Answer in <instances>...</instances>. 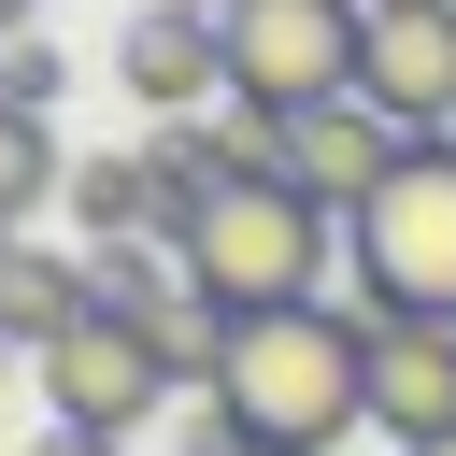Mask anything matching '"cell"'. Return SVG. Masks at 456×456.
<instances>
[{"label": "cell", "mask_w": 456, "mask_h": 456, "mask_svg": "<svg viewBox=\"0 0 456 456\" xmlns=\"http://www.w3.org/2000/svg\"><path fill=\"white\" fill-rule=\"evenodd\" d=\"M214 413L271 456H328L342 428H370V299H314V314H256L214 370Z\"/></svg>", "instance_id": "1"}, {"label": "cell", "mask_w": 456, "mask_h": 456, "mask_svg": "<svg viewBox=\"0 0 456 456\" xmlns=\"http://www.w3.org/2000/svg\"><path fill=\"white\" fill-rule=\"evenodd\" d=\"M328 256H342V214H314L299 185H228L200 214V242H185V285L256 328V314H314L328 299Z\"/></svg>", "instance_id": "2"}, {"label": "cell", "mask_w": 456, "mask_h": 456, "mask_svg": "<svg viewBox=\"0 0 456 456\" xmlns=\"http://www.w3.org/2000/svg\"><path fill=\"white\" fill-rule=\"evenodd\" d=\"M356 43H370V0H228L214 14V57H228V100L242 114H328L356 100Z\"/></svg>", "instance_id": "3"}, {"label": "cell", "mask_w": 456, "mask_h": 456, "mask_svg": "<svg viewBox=\"0 0 456 456\" xmlns=\"http://www.w3.org/2000/svg\"><path fill=\"white\" fill-rule=\"evenodd\" d=\"M342 271H356L370 314L456 328V142H413V157L385 171V200L342 228Z\"/></svg>", "instance_id": "4"}, {"label": "cell", "mask_w": 456, "mask_h": 456, "mask_svg": "<svg viewBox=\"0 0 456 456\" xmlns=\"http://www.w3.org/2000/svg\"><path fill=\"white\" fill-rule=\"evenodd\" d=\"M28 370H43V413H57L71 442H128V428L171 399V370H157V342H142L128 314H86V328H71V342H43Z\"/></svg>", "instance_id": "5"}, {"label": "cell", "mask_w": 456, "mask_h": 456, "mask_svg": "<svg viewBox=\"0 0 456 456\" xmlns=\"http://www.w3.org/2000/svg\"><path fill=\"white\" fill-rule=\"evenodd\" d=\"M356 100H370L399 142H456V0H370Z\"/></svg>", "instance_id": "6"}, {"label": "cell", "mask_w": 456, "mask_h": 456, "mask_svg": "<svg viewBox=\"0 0 456 456\" xmlns=\"http://www.w3.org/2000/svg\"><path fill=\"white\" fill-rule=\"evenodd\" d=\"M370 428H385L399 456L456 442V328H428V314H370Z\"/></svg>", "instance_id": "7"}, {"label": "cell", "mask_w": 456, "mask_h": 456, "mask_svg": "<svg viewBox=\"0 0 456 456\" xmlns=\"http://www.w3.org/2000/svg\"><path fill=\"white\" fill-rule=\"evenodd\" d=\"M399 157H413V142H399L370 100H328V114H299V128H285V185H299L314 214H342V228L385 200V171H399Z\"/></svg>", "instance_id": "8"}, {"label": "cell", "mask_w": 456, "mask_h": 456, "mask_svg": "<svg viewBox=\"0 0 456 456\" xmlns=\"http://www.w3.org/2000/svg\"><path fill=\"white\" fill-rule=\"evenodd\" d=\"M114 71H128V100H142V114H171V128H200V114L228 100V57H214V14H171V0H142V14H128Z\"/></svg>", "instance_id": "9"}, {"label": "cell", "mask_w": 456, "mask_h": 456, "mask_svg": "<svg viewBox=\"0 0 456 456\" xmlns=\"http://www.w3.org/2000/svg\"><path fill=\"white\" fill-rule=\"evenodd\" d=\"M86 314H100L86 256H43V242H14V256H0V342H28V356H43V342H71Z\"/></svg>", "instance_id": "10"}, {"label": "cell", "mask_w": 456, "mask_h": 456, "mask_svg": "<svg viewBox=\"0 0 456 456\" xmlns=\"http://www.w3.org/2000/svg\"><path fill=\"white\" fill-rule=\"evenodd\" d=\"M185 142H200L214 185H285V114H242V100H228V114H200Z\"/></svg>", "instance_id": "11"}, {"label": "cell", "mask_w": 456, "mask_h": 456, "mask_svg": "<svg viewBox=\"0 0 456 456\" xmlns=\"http://www.w3.org/2000/svg\"><path fill=\"white\" fill-rule=\"evenodd\" d=\"M71 171H57V128L43 114H0V242H28V214L57 200Z\"/></svg>", "instance_id": "12"}, {"label": "cell", "mask_w": 456, "mask_h": 456, "mask_svg": "<svg viewBox=\"0 0 456 456\" xmlns=\"http://www.w3.org/2000/svg\"><path fill=\"white\" fill-rule=\"evenodd\" d=\"M71 214H86L100 242H142V157H86V171H71Z\"/></svg>", "instance_id": "13"}, {"label": "cell", "mask_w": 456, "mask_h": 456, "mask_svg": "<svg viewBox=\"0 0 456 456\" xmlns=\"http://www.w3.org/2000/svg\"><path fill=\"white\" fill-rule=\"evenodd\" d=\"M57 100V43H0V114H43Z\"/></svg>", "instance_id": "14"}, {"label": "cell", "mask_w": 456, "mask_h": 456, "mask_svg": "<svg viewBox=\"0 0 456 456\" xmlns=\"http://www.w3.org/2000/svg\"><path fill=\"white\" fill-rule=\"evenodd\" d=\"M28 456H128V442H71V428H43V442H28Z\"/></svg>", "instance_id": "15"}, {"label": "cell", "mask_w": 456, "mask_h": 456, "mask_svg": "<svg viewBox=\"0 0 456 456\" xmlns=\"http://www.w3.org/2000/svg\"><path fill=\"white\" fill-rule=\"evenodd\" d=\"M0 28H28V0H0Z\"/></svg>", "instance_id": "16"}, {"label": "cell", "mask_w": 456, "mask_h": 456, "mask_svg": "<svg viewBox=\"0 0 456 456\" xmlns=\"http://www.w3.org/2000/svg\"><path fill=\"white\" fill-rule=\"evenodd\" d=\"M428 456H456V442H428Z\"/></svg>", "instance_id": "17"}, {"label": "cell", "mask_w": 456, "mask_h": 456, "mask_svg": "<svg viewBox=\"0 0 456 456\" xmlns=\"http://www.w3.org/2000/svg\"><path fill=\"white\" fill-rule=\"evenodd\" d=\"M256 456H271V442H256Z\"/></svg>", "instance_id": "18"}]
</instances>
